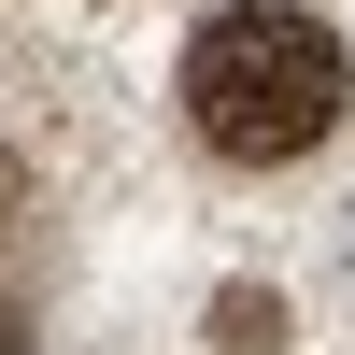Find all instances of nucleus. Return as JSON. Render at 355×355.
I'll list each match as a JSON object with an SVG mask.
<instances>
[{
    "label": "nucleus",
    "instance_id": "nucleus-1",
    "mask_svg": "<svg viewBox=\"0 0 355 355\" xmlns=\"http://www.w3.org/2000/svg\"><path fill=\"white\" fill-rule=\"evenodd\" d=\"M341 100H355V57L313 15H284V0H242V15H214L185 43V128L214 142L227 171L313 157V142L341 128Z\"/></svg>",
    "mask_w": 355,
    "mask_h": 355
},
{
    "label": "nucleus",
    "instance_id": "nucleus-2",
    "mask_svg": "<svg viewBox=\"0 0 355 355\" xmlns=\"http://www.w3.org/2000/svg\"><path fill=\"white\" fill-rule=\"evenodd\" d=\"M214 341H227V355H284V299H256V284L214 299Z\"/></svg>",
    "mask_w": 355,
    "mask_h": 355
},
{
    "label": "nucleus",
    "instance_id": "nucleus-3",
    "mask_svg": "<svg viewBox=\"0 0 355 355\" xmlns=\"http://www.w3.org/2000/svg\"><path fill=\"white\" fill-rule=\"evenodd\" d=\"M0 214H15V157H0Z\"/></svg>",
    "mask_w": 355,
    "mask_h": 355
},
{
    "label": "nucleus",
    "instance_id": "nucleus-4",
    "mask_svg": "<svg viewBox=\"0 0 355 355\" xmlns=\"http://www.w3.org/2000/svg\"><path fill=\"white\" fill-rule=\"evenodd\" d=\"M0 355H15V299H0Z\"/></svg>",
    "mask_w": 355,
    "mask_h": 355
}]
</instances>
